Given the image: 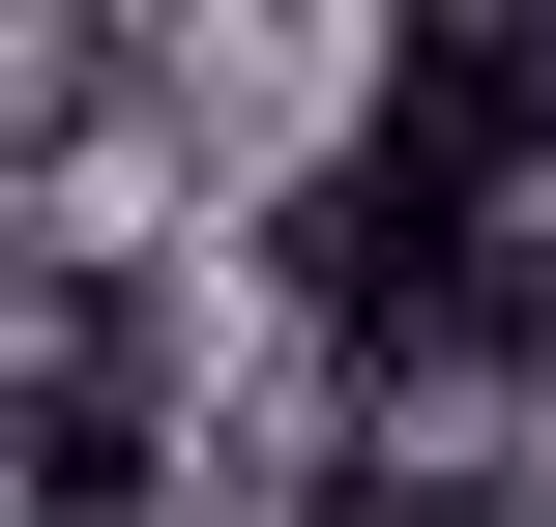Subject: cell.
<instances>
[{
  "label": "cell",
  "instance_id": "cell-1",
  "mask_svg": "<svg viewBox=\"0 0 556 527\" xmlns=\"http://www.w3.org/2000/svg\"><path fill=\"white\" fill-rule=\"evenodd\" d=\"M264 264H293V323H352V352H498L528 323V176H440V147H323L293 205H264Z\"/></svg>",
  "mask_w": 556,
  "mask_h": 527
},
{
  "label": "cell",
  "instance_id": "cell-2",
  "mask_svg": "<svg viewBox=\"0 0 556 527\" xmlns=\"http://www.w3.org/2000/svg\"><path fill=\"white\" fill-rule=\"evenodd\" d=\"M0 527H88V499H0Z\"/></svg>",
  "mask_w": 556,
  "mask_h": 527
}]
</instances>
